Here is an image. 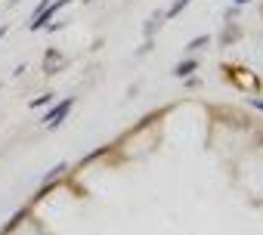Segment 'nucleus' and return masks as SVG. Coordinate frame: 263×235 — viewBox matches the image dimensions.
Instances as JSON below:
<instances>
[{
  "label": "nucleus",
  "mask_w": 263,
  "mask_h": 235,
  "mask_svg": "<svg viewBox=\"0 0 263 235\" xmlns=\"http://www.w3.org/2000/svg\"><path fill=\"white\" fill-rule=\"evenodd\" d=\"M71 105H74V99H62V102H56V105L41 118V124H47V127H59V124H62V118L71 111Z\"/></svg>",
  "instance_id": "nucleus-1"
},
{
  "label": "nucleus",
  "mask_w": 263,
  "mask_h": 235,
  "mask_svg": "<svg viewBox=\"0 0 263 235\" xmlns=\"http://www.w3.org/2000/svg\"><path fill=\"white\" fill-rule=\"evenodd\" d=\"M195 68H198V62H195V59H183V62L174 68V74H177V77H189Z\"/></svg>",
  "instance_id": "nucleus-2"
},
{
  "label": "nucleus",
  "mask_w": 263,
  "mask_h": 235,
  "mask_svg": "<svg viewBox=\"0 0 263 235\" xmlns=\"http://www.w3.org/2000/svg\"><path fill=\"white\" fill-rule=\"evenodd\" d=\"M186 7H189V0H177V4H174V7H171L167 13H164V19H177V16H180V13L186 10Z\"/></svg>",
  "instance_id": "nucleus-3"
},
{
  "label": "nucleus",
  "mask_w": 263,
  "mask_h": 235,
  "mask_svg": "<svg viewBox=\"0 0 263 235\" xmlns=\"http://www.w3.org/2000/svg\"><path fill=\"white\" fill-rule=\"evenodd\" d=\"M161 22H164V13H155V16H152V22L146 25V37H152V34L158 31V25H161Z\"/></svg>",
  "instance_id": "nucleus-4"
},
{
  "label": "nucleus",
  "mask_w": 263,
  "mask_h": 235,
  "mask_svg": "<svg viewBox=\"0 0 263 235\" xmlns=\"http://www.w3.org/2000/svg\"><path fill=\"white\" fill-rule=\"evenodd\" d=\"M65 167H68V164H65V161H62V164H56V167H53V170H50V173H47V177H44V186H47V183H53V180H56V177H59V173H62V170H65Z\"/></svg>",
  "instance_id": "nucleus-5"
},
{
  "label": "nucleus",
  "mask_w": 263,
  "mask_h": 235,
  "mask_svg": "<svg viewBox=\"0 0 263 235\" xmlns=\"http://www.w3.org/2000/svg\"><path fill=\"white\" fill-rule=\"evenodd\" d=\"M208 41H211V37H208V34H201V37H195V41H189V47H186V50H189V53H195V50H198V47H204Z\"/></svg>",
  "instance_id": "nucleus-6"
},
{
  "label": "nucleus",
  "mask_w": 263,
  "mask_h": 235,
  "mask_svg": "<svg viewBox=\"0 0 263 235\" xmlns=\"http://www.w3.org/2000/svg\"><path fill=\"white\" fill-rule=\"evenodd\" d=\"M47 102H53V93H44V96L31 99V108H41V105H47Z\"/></svg>",
  "instance_id": "nucleus-7"
},
{
  "label": "nucleus",
  "mask_w": 263,
  "mask_h": 235,
  "mask_svg": "<svg viewBox=\"0 0 263 235\" xmlns=\"http://www.w3.org/2000/svg\"><path fill=\"white\" fill-rule=\"evenodd\" d=\"M7 31H10V25H0V41L7 37Z\"/></svg>",
  "instance_id": "nucleus-8"
},
{
  "label": "nucleus",
  "mask_w": 263,
  "mask_h": 235,
  "mask_svg": "<svg viewBox=\"0 0 263 235\" xmlns=\"http://www.w3.org/2000/svg\"><path fill=\"white\" fill-rule=\"evenodd\" d=\"M251 105H254V108H260V111H263V99H254V102H251Z\"/></svg>",
  "instance_id": "nucleus-9"
},
{
  "label": "nucleus",
  "mask_w": 263,
  "mask_h": 235,
  "mask_svg": "<svg viewBox=\"0 0 263 235\" xmlns=\"http://www.w3.org/2000/svg\"><path fill=\"white\" fill-rule=\"evenodd\" d=\"M235 4H248V0H235Z\"/></svg>",
  "instance_id": "nucleus-10"
}]
</instances>
